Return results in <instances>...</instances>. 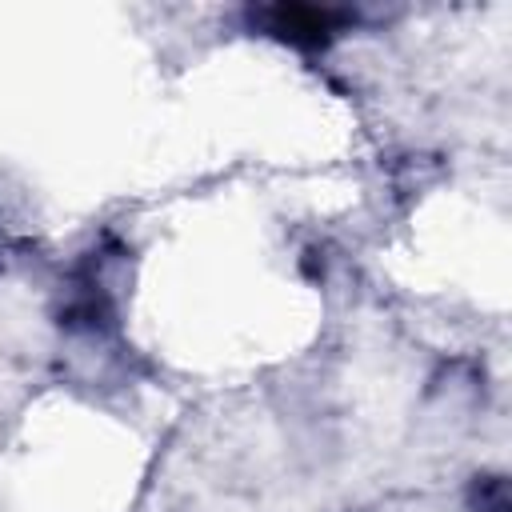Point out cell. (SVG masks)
I'll return each mask as SVG.
<instances>
[{
	"instance_id": "7a4b0ae2",
	"label": "cell",
	"mask_w": 512,
	"mask_h": 512,
	"mask_svg": "<svg viewBox=\"0 0 512 512\" xmlns=\"http://www.w3.org/2000/svg\"><path fill=\"white\" fill-rule=\"evenodd\" d=\"M476 500L484 512H508V496H504V480L500 476H484L476 488Z\"/></svg>"
},
{
	"instance_id": "6da1fadb",
	"label": "cell",
	"mask_w": 512,
	"mask_h": 512,
	"mask_svg": "<svg viewBox=\"0 0 512 512\" xmlns=\"http://www.w3.org/2000/svg\"><path fill=\"white\" fill-rule=\"evenodd\" d=\"M264 20L272 32H280L296 44H324L344 16L328 12V8H272V12H264Z\"/></svg>"
}]
</instances>
